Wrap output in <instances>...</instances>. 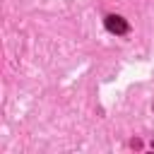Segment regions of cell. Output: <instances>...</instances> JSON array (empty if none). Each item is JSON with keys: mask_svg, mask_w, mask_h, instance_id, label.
<instances>
[{"mask_svg": "<svg viewBox=\"0 0 154 154\" xmlns=\"http://www.w3.org/2000/svg\"><path fill=\"white\" fill-rule=\"evenodd\" d=\"M103 24H106V29H108L111 34H125V31H128V22H125L123 17H118V14H108Z\"/></svg>", "mask_w": 154, "mask_h": 154, "instance_id": "6da1fadb", "label": "cell"}]
</instances>
